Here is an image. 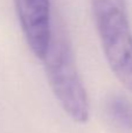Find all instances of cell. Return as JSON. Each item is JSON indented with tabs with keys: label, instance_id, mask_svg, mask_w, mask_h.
Segmentation results:
<instances>
[{
	"label": "cell",
	"instance_id": "cell-1",
	"mask_svg": "<svg viewBox=\"0 0 132 133\" xmlns=\"http://www.w3.org/2000/svg\"><path fill=\"white\" fill-rule=\"evenodd\" d=\"M42 61L48 83L61 108L74 122L87 123L90 116L88 94L63 29L53 28L50 43Z\"/></svg>",
	"mask_w": 132,
	"mask_h": 133
},
{
	"label": "cell",
	"instance_id": "cell-2",
	"mask_svg": "<svg viewBox=\"0 0 132 133\" xmlns=\"http://www.w3.org/2000/svg\"><path fill=\"white\" fill-rule=\"evenodd\" d=\"M91 6L108 64L132 92V29L126 0H91Z\"/></svg>",
	"mask_w": 132,
	"mask_h": 133
},
{
	"label": "cell",
	"instance_id": "cell-3",
	"mask_svg": "<svg viewBox=\"0 0 132 133\" xmlns=\"http://www.w3.org/2000/svg\"><path fill=\"white\" fill-rule=\"evenodd\" d=\"M15 11L32 53L43 60L53 33L50 0H14Z\"/></svg>",
	"mask_w": 132,
	"mask_h": 133
},
{
	"label": "cell",
	"instance_id": "cell-4",
	"mask_svg": "<svg viewBox=\"0 0 132 133\" xmlns=\"http://www.w3.org/2000/svg\"><path fill=\"white\" fill-rule=\"evenodd\" d=\"M107 110L115 124L132 131V101L124 96H114L108 102Z\"/></svg>",
	"mask_w": 132,
	"mask_h": 133
}]
</instances>
